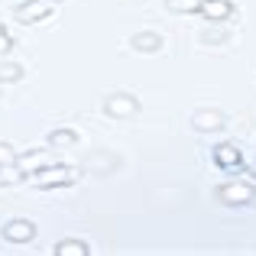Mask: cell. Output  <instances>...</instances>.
<instances>
[{
  "instance_id": "5bb4252c",
  "label": "cell",
  "mask_w": 256,
  "mask_h": 256,
  "mask_svg": "<svg viewBox=\"0 0 256 256\" xmlns=\"http://www.w3.org/2000/svg\"><path fill=\"white\" fill-rule=\"evenodd\" d=\"M201 4L204 0H169L172 13H201Z\"/></svg>"
},
{
  "instance_id": "30bf717a",
  "label": "cell",
  "mask_w": 256,
  "mask_h": 256,
  "mask_svg": "<svg viewBox=\"0 0 256 256\" xmlns=\"http://www.w3.org/2000/svg\"><path fill=\"white\" fill-rule=\"evenodd\" d=\"M220 126H224V117L218 110H198L194 114V130L211 133V130H220Z\"/></svg>"
},
{
  "instance_id": "7c38bea8",
  "label": "cell",
  "mask_w": 256,
  "mask_h": 256,
  "mask_svg": "<svg viewBox=\"0 0 256 256\" xmlns=\"http://www.w3.org/2000/svg\"><path fill=\"white\" fill-rule=\"evenodd\" d=\"M0 82H6V84H16V82H23V65L20 62H0Z\"/></svg>"
},
{
  "instance_id": "9a60e30c",
  "label": "cell",
  "mask_w": 256,
  "mask_h": 256,
  "mask_svg": "<svg viewBox=\"0 0 256 256\" xmlns=\"http://www.w3.org/2000/svg\"><path fill=\"white\" fill-rule=\"evenodd\" d=\"M13 159H16V152H13V146H10V143H0V166L13 162Z\"/></svg>"
},
{
  "instance_id": "4fadbf2b",
  "label": "cell",
  "mask_w": 256,
  "mask_h": 256,
  "mask_svg": "<svg viewBox=\"0 0 256 256\" xmlns=\"http://www.w3.org/2000/svg\"><path fill=\"white\" fill-rule=\"evenodd\" d=\"M49 143L52 146H75L78 143V133L75 130H52L49 133Z\"/></svg>"
},
{
  "instance_id": "ac0fdd59",
  "label": "cell",
  "mask_w": 256,
  "mask_h": 256,
  "mask_svg": "<svg viewBox=\"0 0 256 256\" xmlns=\"http://www.w3.org/2000/svg\"><path fill=\"white\" fill-rule=\"evenodd\" d=\"M4 185H6V182H4V178H0V188H4Z\"/></svg>"
},
{
  "instance_id": "5b68a950",
  "label": "cell",
  "mask_w": 256,
  "mask_h": 256,
  "mask_svg": "<svg viewBox=\"0 0 256 256\" xmlns=\"http://www.w3.org/2000/svg\"><path fill=\"white\" fill-rule=\"evenodd\" d=\"M211 156H214V166H220L224 172H240V166H244V152H240L237 143H218Z\"/></svg>"
},
{
  "instance_id": "ba28073f",
  "label": "cell",
  "mask_w": 256,
  "mask_h": 256,
  "mask_svg": "<svg viewBox=\"0 0 256 256\" xmlns=\"http://www.w3.org/2000/svg\"><path fill=\"white\" fill-rule=\"evenodd\" d=\"M230 13H234L230 0H204L201 4V16H208V20H227Z\"/></svg>"
},
{
  "instance_id": "8992f818",
  "label": "cell",
  "mask_w": 256,
  "mask_h": 256,
  "mask_svg": "<svg viewBox=\"0 0 256 256\" xmlns=\"http://www.w3.org/2000/svg\"><path fill=\"white\" fill-rule=\"evenodd\" d=\"M104 110L110 114V117H133V114L140 110V100L133 98V94H110Z\"/></svg>"
},
{
  "instance_id": "e0dca14e",
  "label": "cell",
  "mask_w": 256,
  "mask_h": 256,
  "mask_svg": "<svg viewBox=\"0 0 256 256\" xmlns=\"http://www.w3.org/2000/svg\"><path fill=\"white\" fill-rule=\"evenodd\" d=\"M246 178H250V182H256V162H250V166H246Z\"/></svg>"
},
{
  "instance_id": "3957f363",
  "label": "cell",
  "mask_w": 256,
  "mask_h": 256,
  "mask_svg": "<svg viewBox=\"0 0 256 256\" xmlns=\"http://www.w3.org/2000/svg\"><path fill=\"white\" fill-rule=\"evenodd\" d=\"M52 162H58V159L52 156L49 150H32V152H26V156H16V159H13V169L23 175V178H30L32 172L46 169V166H52Z\"/></svg>"
},
{
  "instance_id": "2e32d148",
  "label": "cell",
  "mask_w": 256,
  "mask_h": 256,
  "mask_svg": "<svg viewBox=\"0 0 256 256\" xmlns=\"http://www.w3.org/2000/svg\"><path fill=\"white\" fill-rule=\"evenodd\" d=\"M10 46H13V39H10V32L4 30V26H0V56H6V52H10Z\"/></svg>"
},
{
  "instance_id": "7a4b0ae2",
  "label": "cell",
  "mask_w": 256,
  "mask_h": 256,
  "mask_svg": "<svg viewBox=\"0 0 256 256\" xmlns=\"http://www.w3.org/2000/svg\"><path fill=\"white\" fill-rule=\"evenodd\" d=\"M220 201L224 204H237V208H244V204H253L256 201V182L250 178H240V182H227V185H220Z\"/></svg>"
},
{
  "instance_id": "8fae6325",
  "label": "cell",
  "mask_w": 256,
  "mask_h": 256,
  "mask_svg": "<svg viewBox=\"0 0 256 256\" xmlns=\"http://www.w3.org/2000/svg\"><path fill=\"white\" fill-rule=\"evenodd\" d=\"M52 253H58V256H84L88 244H84V240H62V244L52 246Z\"/></svg>"
},
{
  "instance_id": "9c48e42d",
  "label": "cell",
  "mask_w": 256,
  "mask_h": 256,
  "mask_svg": "<svg viewBox=\"0 0 256 256\" xmlns=\"http://www.w3.org/2000/svg\"><path fill=\"white\" fill-rule=\"evenodd\" d=\"M159 46H162V39H159V32H152V30H143V32H136V36H133V49L143 52V56L159 52Z\"/></svg>"
},
{
  "instance_id": "277c9868",
  "label": "cell",
  "mask_w": 256,
  "mask_h": 256,
  "mask_svg": "<svg viewBox=\"0 0 256 256\" xmlns=\"http://www.w3.org/2000/svg\"><path fill=\"white\" fill-rule=\"evenodd\" d=\"M58 6V0H26L16 6V20L20 23H39V20L52 16Z\"/></svg>"
},
{
  "instance_id": "52a82bcc",
  "label": "cell",
  "mask_w": 256,
  "mask_h": 256,
  "mask_svg": "<svg viewBox=\"0 0 256 256\" xmlns=\"http://www.w3.org/2000/svg\"><path fill=\"white\" fill-rule=\"evenodd\" d=\"M4 237L10 240V244H30V240L36 237V227H32L30 220H10V224H4Z\"/></svg>"
},
{
  "instance_id": "6da1fadb",
  "label": "cell",
  "mask_w": 256,
  "mask_h": 256,
  "mask_svg": "<svg viewBox=\"0 0 256 256\" xmlns=\"http://www.w3.org/2000/svg\"><path fill=\"white\" fill-rule=\"evenodd\" d=\"M75 178H78V169L68 166V162H62V159L30 175L32 188H68V185H75Z\"/></svg>"
}]
</instances>
